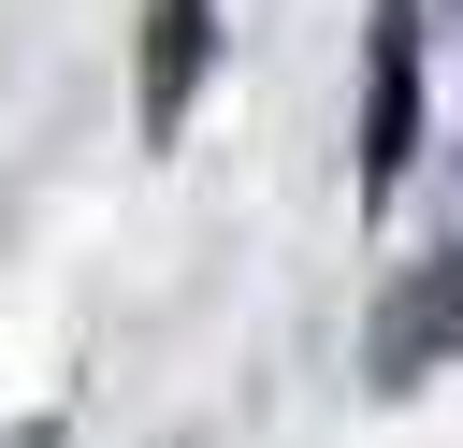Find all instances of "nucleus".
<instances>
[{
	"instance_id": "nucleus-1",
	"label": "nucleus",
	"mask_w": 463,
	"mask_h": 448,
	"mask_svg": "<svg viewBox=\"0 0 463 448\" xmlns=\"http://www.w3.org/2000/svg\"><path fill=\"white\" fill-rule=\"evenodd\" d=\"M362 29H376L362 43V202H391L420 159V0H376Z\"/></svg>"
},
{
	"instance_id": "nucleus-3",
	"label": "nucleus",
	"mask_w": 463,
	"mask_h": 448,
	"mask_svg": "<svg viewBox=\"0 0 463 448\" xmlns=\"http://www.w3.org/2000/svg\"><path fill=\"white\" fill-rule=\"evenodd\" d=\"M217 72V0H145V130H188V87Z\"/></svg>"
},
{
	"instance_id": "nucleus-2",
	"label": "nucleus",
	"mask_w": 463,
	"mask_h": 448,
	"mask_svg": "<svg viewBox=\"0 0 463 448\" xmlns=\"http://www.w3.org/2000/svg\"><path fill=\"white\" fill-rule=\"evenodd\" d=\"M434 361H463V246H434V260L376 303V332H362V376H376V390H420Z\"/></svg>"
}]
</instances>
